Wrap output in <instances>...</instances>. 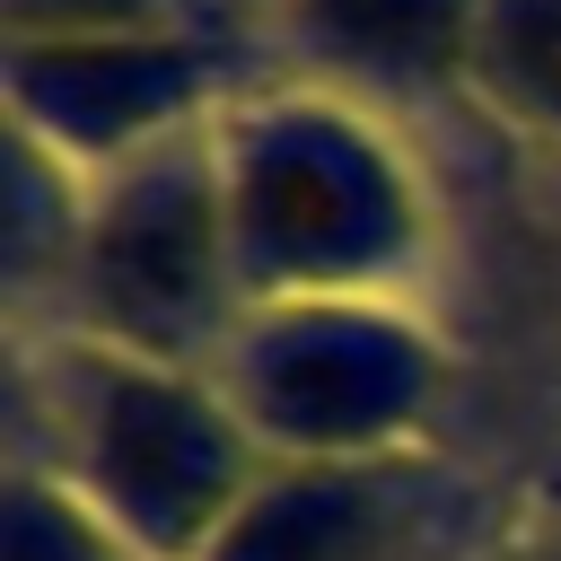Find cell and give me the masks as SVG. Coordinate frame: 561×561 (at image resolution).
Here are the masks:
<instances>
[{
    "instance_id": "6da1fadb",
    "label": "cell",
    "mask_w": 561,
    "mask_h": 561,
    "mask_svg": "<svg viewBox=\"0 0 561 561\" xmlns=\"http://www.w3.org/2000/svg\"><path fill=\"white\" fill-rule=\"evenodd\" d=\"M500 70L543 105L561 114V0H517L500 18Z\"/></svg>"
}]
</instances>
